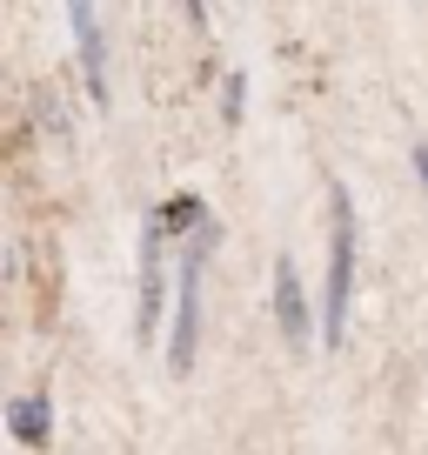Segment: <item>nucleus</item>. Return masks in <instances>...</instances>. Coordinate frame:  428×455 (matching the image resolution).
Segmentation results:
<instances>
[{"mask_svg": "<svg viewBox=\"0 0 428 455\" xmlns=\"http://www.w3.org/2000/svg\"><path fill=\"white\" fill-rule=\"evenodd\" d=\"M348 295H355V208L348 188H329V295H321V341L342 348L348 335Z\"/></svg>", "mask_w": 428, "mask_h": 455, "instance_id": "1", "label": "nucleus"}, {"mask_svg": "<svg viewBox=\"0 0 428 455\" xmlns=\"http://www.w3.org/2000/svg\"><path fill=\"white\" fill-rule=\"evenodd\" d=\"M67 20H74V47H81V74H87V94H94V100H107V60H100L94 0H67Z\"/></svg>", "mask_w": 428, "mask_h": 455, "instance_id": "4", "label": "nucleus"}, {"mask_svg": "<svg viewBox=\"0 0 428 455\" xmlns=\"http://www.w3.org/2000/svg\"><path fill=\"white\" fill-rule=\"evenodd\" d=\"M274 322H281L288 348H308V295H301L295 261H274Z\"/></svg>", "mask_w": 428, "mask_h": 455, "instance_id": "3", "label": "nucleus"}, {"mask_svg": "<svg viewBox=\"0 0 428 455\" xmlns=\"http://www.w3.org/2000/svg\"><path fill=\"white\" fill-rule=\"evenodd\" d=\"M14 435H20V442H41V435H47V402H41V395H20V402H14Z\"/></svg>", "mask_w": 428, "mask_h": 455, "instance_id": "6", "label": "nucleus"}, {"mask_svg": "<svg viewBox=\"0 0 428 455\" xmlns=\"http://www.w3.org/2000/svg\"><path fill=\"white\" fill-rule=\"evenodd\" d=\"M155 315H161V214L147 221V261H141V341L155 335Z\"/></svg>", "mask_w": 428, "mask_h": 455, "instance_id": "5", "label": "nucleus"}, {"mask_svg": "<svg viewBox=\"0 0 428 455\" xmlns=\"http://www.w3.org/2000/svg\"><path fill=\"white\" fill-rule=\"evenodd\" d=\"M415 174H422V188H428V141L415 148Z\"/></svg>", "mask_w": 428, "mask_h": 455, "instance_id": "8", "label": "nucleus"}, {"mask_svg": "<svg viewBox=\"0 0 428 455\" xmlns=\"http://www.w3.org/2000/svg\"><path fill=\"white\" fill-rule=\"evenodd\" d=\"M181 221H201V201H194V195H187V201H174V208L161 214V228H181Z\"/></svg>", "mask_w": 428, "mask_h": 455, "instance_id": "7", "label": "nucleus"}, {"mask_svg": "<svg viewBox=\"0 0 428 455\" xmlns=\"http://www.w3.org/2000/svg\"><path fill=\"white\" fill-rule=\"evenodd\" d=\"M214 242V228H201V242L181 261V308H174V341H168V369L187 375L194 369V335H201V248Z\"/></svg>", "mask_w": 428, "mask_h": 455, "instance_id": "2", "label": "nucleus"}]
</instances>
